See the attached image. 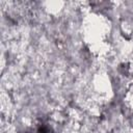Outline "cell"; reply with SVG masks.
I'll use <instances>...</instances> for the list:
<instances>
[{"label": "cell", "mask_w": 133, "mask_h": 133, "mask_svg": "<svg viewBox=\"0 0 133 133\" xmlns=\"http://www.w3.org/2000/svg\"><path fill=\"white\" fill-rule=\"evenodd\" d=\"M31 133H55V131L49 123L41 121L33 126Z\"/></svg>", "instance_id": "cell-1"}, {"label": "cell", "mask_w": 133, "mask_h": 133, "mask_svg": "<svg viewBox=\"0 0 133 133\" xmlns=\"http://www.w3.org/2000/svg\"><path fill=\"white\" fill-rule=\"evenodd\" d=\"M132 92H133V85H132Z\"/></svg>", "instance_id": "cell-2"}]
</instances>
